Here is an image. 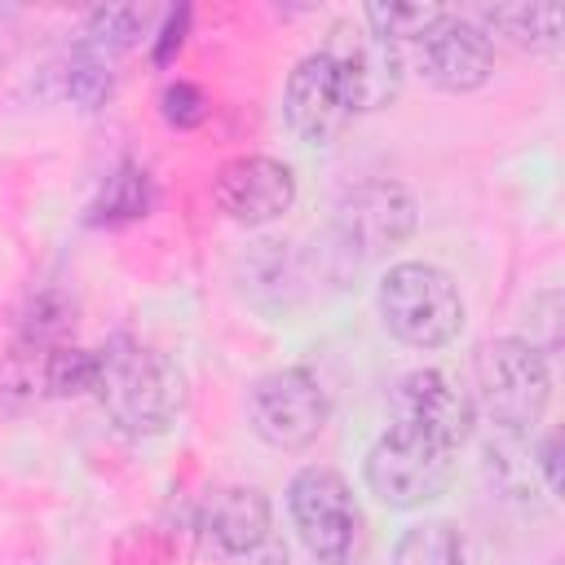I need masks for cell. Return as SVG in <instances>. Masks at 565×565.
Here are the masks:
<instances>
[{
  "instance_id": "cell-3",
  "label": "cell",
  "mask_w": 565,
  "mask_h": 565,
  "mask_svg": "<svg viewBox=\"0 0 565 565\" xmlns=\"http://www.w3.org/2000/svg\"><path fill=\"white\" fill-rule=\"evenodd\" d=\"M472 388H477L481 411L508 437H521L534 424H543L547 402H552V366H547V353H539L525 335L486 340L472 353Z\"/></svg>"
},
{
  "instance_id": "cell-13",
  "label": "cell",
  "mask_w": 565,
  "mask_h": 565,
  "mask_svg": "<svg viewBox=\"0 0 565 565\" xmlns=\"http://www.w3.org/2000/svg\"><path fill=\"white\" fill-rule=\"evenodd\" d=\"M199 530L230 565H243L274 539V508L252 486H225L203 503Z\"/></svg>"
},
{
  "instance_id": "cell-11",
  "label": "cell",
  "mask_w": 565,
  "mask_h": 565,
  "mask_svg": "<svg viewBox=\"0 0 565 565\" xmlns=\"http://www.w3.org/2000/svg\"><path fill=\"white\" fill-rule=\"evenodd\" d=\"M282 119H287L291 137L305 146H331L349 128L353 106H349V93H344L335 62L322 49L305 53L291 66L287 88H282Z\"/></svg>"
},
{
  "instance_id": "cell-21",
  "label": "cell",
  "mask_w": 565,
  "mask_h": 565,
  "mask_svg": "<svg viewBox=\"0 0 565 565\" xmlns=\"http://www.w3.org/2000/svg\"><path fill=\"white\" fill-rule=\"evenodd\" d=\"M159 115L172 124V128H199L207 115H212V97L194 84V79H172L159 97Z\"/></svg>"
},
{
  "instance_id": "cell-4",
  "label": "cell",
  "mask_w": 565,
  "mask_h": 565,
  "mask_svg": "<svg viewBox=\"0 0 565 565\" xmlns=\"http://www.w3.org/2000/svg\"><path fill=\"white\" fill-rule=\"evenodd\" d=\"M287 516L296 539L318 565H349L362 543V508L349 490V481L327 468L309 463L287 486Z\"/></svg>"
},
{
  "instance_id": "cell-8",
  "label": "cell",
  "mask_w": 565,
  "mask_h": 565,
  "mask_svg": "<svg viewBox=\"0 0 565 565\" xmlns=\"http://www.w3.org/2000/svg\"><path fill=\"white\" fill-rule=\"evenodd\" d=\"M415 221H419V207L411 190L388 177L358 181L335 203V234L358 256H380V252L402 247L415 234Z\"/></svg>"
},
{
  "instance_id": "cell-20",
  "label": "cell",
  "mask_w": 565,
  "mask_h": 565,
  "mask_svg": "<svg viewBox=\"0 0 565 565\" xmlns=\"http://www.w3.org/2000/svg\"><path fill=\"white\" fill-rule=\"evenodd\" d=\"M441 18H446V9H437V4H366L362 9V26L388 44H402V40L419 44Z\"/></svg>"
},
{
  "instance_id": "cell-7",
  "label": "cell",
  "mask_w": 565,
  "mask_h": 565,
  "mask_svg": "<svg viewBox=\"0 0 565 565\" xmlns=\"http://www.w3.org/2000/svg\"><path fill=\"white\" fill-rule=\"evenodd\" d=\"M388 415H393V428H406L450 455L472 437V424H477L472 393H463L446 371H433V366L406 371L393 384Z\"/></svg>"
},
{
  "instance_id": "cell-18",
  "label": "cell",
  "mask_w": 565,
  "mask_h": 565,
  "mask_svg": "<svg viewBox=\"0 0 565 565\" xmlns=\"http://www.w3.org/2000/svg\"><path fill=\"white\" fill-rule=\"evenodd\" d=\"M97 371H102L97 349L53 344V349H44L40 384L49 397H79V393H97Z\"/></svg>"
},
{
  "instance_id": "cell-2",
  "label": "cell",
  "mask_w": 565,
  "mask_h": 565,
  "mask_svg": "<svg viewBox=\"0 0 565 565\" xmlns=\"http://www.w3.org/2000/svg\"><path fill=\"white\" fill-rule=\"evenodd\" d=\"M384 327L411 349H441L463 331V296L455 274L433 260H397L375 287Z\"/></svg>"
},
{
  "instance_id": "cell-19",
  "label": "cell",
  "mask_w": 565,
  "mask_h": 565,
  "mask_svg": "<svg viewBox=\"0 0 565 565\" xmlns=\"http://www.w3.org/2000/svg\"><path fill=\"white\" fill-rule=\"evenodd\" d=\"M110 93H115V57H106L79 40L66 62V97L79 110H102L110 102Z\"/></svg>"
},
{
  "instance_id": "cell-22",
  "label": "cell",
  "mask_w": 565,
  "mask_h": 565,
  "mask_svg": "<svg viewBox=\"0 0 565 565\" xmlns=\"http://www.w3.org/2000/svg\"><path fill=\"white\" fill-rule=\"evenodd\" d=\"M185 26H190V9H185V4L159 13V26H154V62H159V66L172 62V53H177L181 40H185Z\"/></svg>"
},
{
  "instance_id": "cell-23",
  "label": "cell",
  "mask_w": 565,
  "mask_h": 565,
  "mask_svg": "<svg viewBox=\"0 0 565 565\" xmlns=\"http://www.w3.org/2000/svg\"><path fill=\"white\" fill-rule=\"evenodd\" d=\"M534 463H539V472H543L547 494H556V490H561V437H556V433H547V437L539 441Z\"/></svg>"
},
{
  "instance_id": "cell-15",
  "label": "cell",
  "mask_w": 565,
  "mask_h": 565,
  "mask_svg": "<svg viewBox=\"0 0 565 565\" xmlns=\"http://www.w3.org/2000/svg\"><path fill=\"white\" fill-rule=\"evenodd\" d=\"M388 565H472V547L459 525L433 516V521H415L397 534Z\"/></svg>"
},
{
  "instance_id": "cell-14",
  "label": "cell",
  "mask_w": 565,
  "mask_h": 565,
  "mask_svg": "<svg viewBox=\"0 0 565 565\" xmlns=\"http://www.w3.org/2000/svg\"><path fill=\"white\" fill-rule=\"evenodd\" d=\"M561 4H499V9H481L477 26L494 40H508L516 49H534V53H552L561 44Z\"/></svg>"
},
{
  "instance_id": "cell-10",
  "label": "cell",
  "mask_w": 565,
  "mask_h": 565,
  "mask_svg": "<svg viewBox=\"0 0 565 565\" xmlns=\"http://www.w3.org/2000/svg\"><path fill=\"white\" fill-rule=\"evenodd\" d=\"M322 53L335 62L353 115L384 110L388 102H397L402 75H406V62H402V49L397 44L371 35L362 22H340L331 31V40L322 44Z\"/></svg>"
},
{
  "instance_id": "cell-9",
  "label": "cell",
  "mask_w": 565,
  "mask_h": 565,
  "mask_svg": "<svg viewBox=\"0 0 565 565\" xmlns=\"http://www.w3.org/2000/svg\"><path fill=\"white\" fill-rule=\"evenodd\" d=\"M296 203V172L274 154H234L212 177V207L234 225H269Z\"/></svg>"
},
{
  "instance_id": "cell-16",
  "label": "cell",
  "mask_w": 565,
  "mask_h": 565,
  "mask_svg": "<svg viewBox=\"0 0 565 565\" xmlns=\"http://www.w3.org/2000/svg\"><path fill=\"white\" fill-rule=\"evenodd\" d=\"M154 26H159V9H150V4H106L84 18L79 40L106 57H119L124 49L150 40Z\"/></svg>"
},
{
  "instance_id": "cell-17",
  "label": "cell",
  "mask_w": 565,
  "mask_h": 565,
  "mask_svg": "<svg viewBox=\"0 0 565 565\" xmlns=\"http://www.w3.org/2000/svg\"><path fill=\"white\" fill-rule=\"evenodd\" d=\"M150 207H154V181H150V172L141 168V163H119L110 177H106V185H102V194H97V203L88 207L93 216V225H128V221H141V216H150Z\"/></svg>"
},
{
  "instance_id": "cell-12",
  "label": "cell",
  "mask_w": 565,
  "mask_h": 565,
  "mask_svg": "<svg viewBox=\"0 0 565 565\" xmlns=\"http://www.w3.org/2000/svg\"><path fill=\"white\" fill-rule=\"evenodd\" d=\"M419 71L446 93H472L494 75V40L463 13H450L415 44Z\"/></svg>"
},
{
  "instance_id": "cell-5",
  "label": "cell",
  "mask_w": 565,
  "mask_h": 565,
  "mask_svg": "<svg viewBox=\"0 0 565 565\" xmlns=\"http://www.w3.org/2000/svg\"><path fill=\"white\" fill-rule=\"evenodd\" d=\"M362 477H366V490L384 508L411 512V508H424L446 494V486L455 477V455L388 424L371 441V450L362 459Z\"/></svg>"
},
{
  "instance_id": "cell-6",
  "label": "cell",
  "mask_w": 565,
  "mask_h": 565,
  "mask_svg": "<svg viewBox=\"0 0 565 565\" xmlns=\"http://www.w3.org/2000/svg\"><path fill=\"white\" fill-rule=\"evenodd\" d=\"M327 388L309 366L269 371L247 393V424L274 450H305L327 428Z\"/></svg>"
},
{
  "instance_id": "cell-1",
  "label": "cell",
  "mask_w": 565,
  "mask_h": 565,
  "mask_svg": "<svg viewBox=\"0 0 565 565\" xmlns=\"http://www.w3.org/2000/svg\"><path fill=\"white\" fill-rule=\"evenodd\" d=\"M97 397L110 415V424L128 437H159L172 428L185 402V380L177 362L132 335H115L106 349H97Z\"/></svg>"
}]
</instances>
